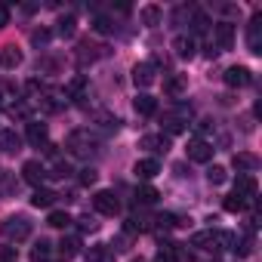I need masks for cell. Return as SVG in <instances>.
I'll return each instance as SVG.
<instances>
[{
    "label": "cell",
    "mask_w": 262,
    "mask_h": 262,
    "mask_svg": "<svg viewBox=\"0 0 262 262\" xmlns=\"http://www.w3.org/2000/svg\"><path fill=\"white\" fill-rule=\"evenodd\" d=\"M96 145H99V139L90 133V129H71L68 139H65V148H68L74 158H90V155L96 151Z\"/></svg>",
    "instance_id": "obj_1"
},
{
    "label": "cell",
    "mask_w": 262,
    "mask_h": 262,
    "mask_svg": "<svg viewBox=\"0 0 262 262\" xmlns=\"http://www.w3.org/2000/svg\"><path fill=\"white\" fill-rule=\"evenodd\" d=\"M0 234H4L7 241H13V244L28 241V237H31V222H28L25 216H10V219L0 222Z\"/></svg>",
    "instance_id": "obj_2"
},
{
    "label": "cell",
    "mask_w": 262,
    "mask_h": 262,
    "mask_svg": "<svg viewBox=\"0 0 262 262\" xmlns=\"http://www.w3.org/2000/svg\"><path fill=\"white\" fill-rule=\"evenodd\" d=\"M93 207H96V213H102V216H117V213H120V201H117L114 191H108V188H102V191L93 194Z\"/></svg>",
    "instance_id": "obj_3"
},
{
    "label": "cell",
    "mask_w": 262,
    "mask_h": 262,
    "mask_svg": "<svg viewBox=\"0 0 262 262\" xmlns=\"http://www.w3.org/2000/svg\"><path fill=\"white\" fill-rule=\"evenodd\" d=\"M222 80H225L231 90H241V86H250V83H253V74H250V68H244V65H231V68H225Z\"/></svg>",
    "instance_id": "obj_4"
},
{
    "label": "cell",
    "mask_w": 262,
    "mask_h": 262,
    "mask_svg": "<svg viewBox=\"0 0 262 262\" xmlns=\"http://www.w3.org/2000/svg\"><path fill=\"white\" fill-rule=\"evenodd\" d=\"M139 148L155 151V155H164V151L170 148V136H164V133H148V136L139 139Z\"/></svg>",
    "instance_id": "obj_5"
},
{
    "label": "cell",
    "mask_w": 262,
    "mask_h": 262,
    "mask_svg": "<svg viewBox=\"0 0 262 262\" xmlns=\"http://www.w3.org/2000/svg\"><path fill=\"white\" fill-rule=\"evenodd\" d=\"M213 34H216V50H231L234 47V25L231 22H219L213 28Z\"/></svg>",
    "instance_id": "obj_6"
},
{
    "label": "cell",
    "mask_w": 262,
    "mask_h": 262,
    "mask_svg": "<svg viewBox=\"0 0 262 262\" xmlns=\"http://www.w3.org/2000/svg\"><path fill=\"white\" fill-rule=\"evenodd\" d=\"M188 158H191L194 164H207V161L213 158V145L204 142V139H191V142H188Z\"/></svg>",
    "instance_id": "obj_7"
},
{
    "label": "cell",
    "mask_w": 262,
    "mask_h": 262,
    "mask_svg": "<svg viewBox=\"0 0 262 262\" xmlns=\"http://www.w3.org/2000/svg\"><path fill=\"white\" fill-rule=\"evenodd\" d=\"M219 244H222V231H198V234H191V247L219 250Z\"/></svg>",
    "instance_id": "obj_8"
},
{
    "label": "cell",
    "mask_w": 262,
    "mask_h": 262,
    "mask_svg": "<svg viewBox=\"0 0 262 262\" xmlns=\"http://www.w3.org/2000/svg\"><path fill=\"white\" fill-rule=\"evenodd\" d=\"M22 59H25V56H22V50H19V47H13V43L0 50V68H4V71H16V68L22 65Z\"/></svg>",
    "instance_id": "obj_9"
},
{
    "label": "cell",
    "mask_w": 262,
    "mask_h": 262,
    "mask_svg": "<svg viewBox=\"0 0 262 262\" xmlns=\"http://www.w3.org/2000/svg\"><path fill=\"white\" fill-rule=\"evenodd\" d=\"M22 148V136L16 129H0V151L4 155H16Z\"/></svg>",
    "instance_id": "obj_10"
},
{
    "label": "cell",
    "mask_w": 262,
    "mask_h": 262,
    "mask_svg": "<svg viewBox=\"0 0 262 262\" xmlns=\"http://www.w3.org/2000/svg\"><path fill=\"white\" fill-rule=\"evenodd\" d=\"M133 83L136 86H151L155 83V62H139L133 68Z\"/></svg>",
    "instance_id": "obj_11"
},
{
    "label": "cell",
    "mask_w": 262,
    "mask_h": 262,
    "mask_svg": "<svg viewBox=\"0 0 262 262\" xmlns=\"http://www.w3.org/2000/svg\"><path fill=\"white\" fill-rule=\"evenodd\" d=\"M43 176H47V170H43V164H40V161H25V167H22V179H25V182L40 185V182H43Z\"/></svg>",
    "instance_id": "obj_12"
},
{
    "label": "cell",
    "mask_w": 262,
    "mask_h": 262,
    "mask_svg": "<svg viewBox=\"0 0 262 262\" xmlns=\"http://www.w3.org/2000/svg\"><path fill=\"white\" fill-rule=\"evenodd\" d=\"M256 188H259V185H256V179H253L250 173H244V176H237V185H234V194H241V198H244V201L250 204V201L256 198Z\"/></svg>",
    "instance_id": "obj_13"
},
{
    "label": "cell",
    "mask_w": 262,
    "mask_h": 262,
    "mask_svg": "<svg viewBox=\"0 0 262 262\" xmlns=\"http://www.w3.org/2000/svg\"><path fill=\"white\" fill-rule=\"evenodd\" d=\"M25 139L31 145H47V123H37V120H28V129H25Z\"/></svg>",
    "instance_id": "obj_14"
},
{
    "label": "cell",
    "mask_w": 262,
    "mask_h": 262,
    "mask_svg": "<svg viewBox=\"0 0 262 262\" xmlns=\"http://www.w3.org/2000/svg\"><path fill=\"white\" fill-rule=\"evenodd\" d=\"M139 19H142V25H148V28H155V25H161V22H164V10H161L158 4H148V7H142V13H139Z\"/></svg>",
    "instance_id": "obj_15"
},
{
    "label": "cell",
    "mask_w": 262,
    "mask_h": 262,
    "mask_svg": "<svg viewBox=\"0 0 262 262\" xmlns=\"http://www.w3.org/2000/svg\"><path fill=\"white\" fill-rule=\"evenodd\" d=\"M259 25H262V13H256L253 16V22H250V53H262V31H259Z\"/></svg>",
    "instance_id": "obj_16"
},
{
    "label": "cell",
    "mask_w": 262,
    "mask_h": 262,
    "mask_svg": "<svg viewBox=\"0 0 262 262\" xmlns=\"http://www.w3.org/2000/svg\"><path fill=\"white\" fill-rule=\"evenodd\" d=\"M105 53H108L105 47H96V43L83 40V43H80V53H77V59H80V65H86V59H90V62H96V59H102Z\"/></svg>",
    "instance_id": "obj_17"
},
{
    "label": "cell",
    "mask_w": 262,
    "mask_h": 262,
    "mask_svg": "<svg viewBox=\"0 0 262 262\" xmlns=\"http://www.w3.org/2000/svg\"><path fill=\"white\" fill-rule=\"evenodd\" d=\"M173 53H176L179 59H191V56H194V40H191V37H185V34L173 37Z\"/></svg>",
    "instance_id": "obj_18"
},
{
    "label": "cell",
    "mask_w": 262,
    "mask_h": 262,
    "mask_svg": "<svg viewBox=\"0 0 262 262\" xmlns=\"http://www.w3.org/2000/svg\"><path fill=\"white\" fill-rule=\"evenodd\" d=\"M185 86H188V77L185 74H170L164 80V93L167 96H179V93H185Z\"/></svg>",
    "instance_id": "obj_19"
},
{
    "label": "cell",
    "mask_w": 262,
    "mask_h": 262,
    "mask_svg": "<svg viewBox=\"0 0 262 262\" xmlns=\"http://www.w3.org/2000/svg\"><path fill=\"white\" fill-rule=\"evenodd\" d=\"M158 173H161V164H158L155 158H145V161H139V164H136V176H139V179H145V182H148V179H155Z\"/></svg>",
    "instance_id": "obj_20"
},
{
    "label": "cell",
    "mask_w": 262,
    "mask_h": 262,
    "mask_svg": "<svg viewBox=\"0 0 262 262\" xmlns=\"http://www.w3.org/2000/svg\"><path fill=\"white\" fill-rule=\"evenodd\" d=\"M133 108H136V114H142V117H151L155 111H158V99H151V96H139L136 102H133Z\"/></svg>",
    "instance_id": "obj_21"
},
{
    "label": "cell",
    "mask_w": 262,
    "mask_h": 262,
    "mask_svg": "<svg viewBox=\"0 0 262 262\" xmlns=\"http://www.w3.org/2000/svg\"><path fill=\"white\" fill-rule=\"evenodd\" d=\"M234 167H237L241 173H253V170L259 167V158H256V155H247V151H237V155H234Z\"/></svg>",
    "instance_id": "obj_22"
},
{
    "label": "cell",
    "mask_w": 262,
    "mask_h": 262,
    "mask_svg": "<svg viewBox=\"0 0 262 262\" xmlns=\"http://www.w3.org/2000/svg\"><path fill=\"white\" fill-rule=\"evenodd\" d=\"M59 194L56 191H50V188H37L34 194H31V204L37 207V210H47V207H53V201H56Z\"/></svg>",
    "instance_id": "obj_23"
},
{
    "label": "cell",
    "mask_w": 262,
    "mask_h": 262,
    "mask_svg": "<svg viewBox=\"0 0 262 262\" xmlns=\"http://www.w3.org/2000/svg\"><path fill=\"white\" fill-rule=\"evenodd\" d=\"M158 188H151V185H139L136 188V204L139 207H151V204H158Z\"/></svg>",
    "instance_id": "obj_24"
},
{
    "label": "cell",
    "mask_w": 262,
    "mask_h": 262,
    "mask_svg": "<svg viewBox=\"0 0 262 262\" xmlns=\"http://www.w3.org/2000/svg\"><path fill=\"white\" fill-rule=\"evenodd\" d=\"M123 231H126V234H142V231H148V219L139 216V213H136V216H129L126 225H123Z\"/></svg>",
    "instance_id": "obj_25"
},
{
    "label": "cell",
    "mask_w": 262,
    "mask_h": 262,
    "mask_svg": "<svg viewBox=\"0 0 262 262\" xmlns=\"http://www.w3.org/2000/svg\"><path fill=\"white\" fill-rule=\"evenodd\" d=\"M86 90V77L83 74H77V77H71L68 80V86H65V96L68 99H80V93Z\"/></svg>",
    "instance_id": "obj_26"
},
{
    "label": "cell",
    "mask_w": 262,
    "mask_h": 262,
    "mask_svg": "<svg viewBox=\"0 0 262 262\" xmlns=\"http://www.w3.org/2000/svg\"><path fill=\"white\" fill-rule=\"evenodd\" d=\"M47 225H53V228H68V225H71V216H68L65 210H50Z\"/></svg>",
    "instance_id": "obj_27"
},
{
    "label": "cell",
    "mask_w": 262,
    "mask_h": 262,
    "mask_svg": "<svg viewBox=\"0 0 262 262\" xmlns=\"http://www.w3.org/2000/svg\"><path fill=\"white\" fill-rule=\"evenodd\" d=\"M59 253H62L65 259L77 256V253H80V241H77V237H62V244H59Z\"/></svg>",
    "instance_id": "obj_28"
},
{
    "label": "cell",
    "mask_w": 262,
    "mask_h": 262,
    "mask_svg": "<svg viewBox=\"0 0 262 262\" xmlns=\"http://www.w3.org/2000/svg\"><path fill=\"white\" fill-rule=\"evenodd\" d=\"M86 259H90V262H111V247H105V244H99V247H90Z\"/></svg>",
    "instance_id": "obj_29"
},
{
    "label": "cell",
    "mask_w": 262,
    "mask_h": 262,
    "mask_svg": "<svg viewBox=\"0 0 262 262\" xmlns=\"http://www.w3.org/2000/svg\"><path fill=\"white\" fill-rule=\"evenodd\" d=\"M164 126H167V133H173V136H176V133H185V120H182L179 114H167V117H164Z\"/></svg>",
    "instance_id": "obj_30"
},
{
    "label": "cell",
    "mask_w": 262,
    "mask_h": 262,
    "mask_svg": "<svg viewBox=\"0 0 262 262\" xmlns=\"http://www.w3.org/2000/svg\"><path fill=\"white\" fill-rule=\"evenodd\" d=\"M114 28H117V25H114L108 16H96V19H93V31H96V34H114Z\"/></svg>",
    "instance_id": "obj_31"
},
{
    "label": "cell",
    "mask_w": 262,
    "mask_h": 262,
    "mask_svg": "<svg viewBox=\"0 0 262 262\" xmlns=\"http://www.w3.org/2000/svg\"><path fill=\"white\" fill-rule=\"evenodd\" d=\"M40 108H43L47 114H56V111L65 108V99H59V96H43V99H40Z\"/></svg>",
    "instance_id": "obj_32"
},
{
    "label": "cell",
    "mask_w": 262,
    "mask_h": 262,
    "mask_svg": "<svg viewBox=\"0 0 262 262\" xmlns=\"http://www.w3.org/2000/svg\"><path fill=\"white\" fill-rule=\"evenodd\" d=\"M225 179H228L225 167H219V164H216V167H210V170H207V182H210V185H225Z\"/></svg>",
    "instance_id": "obj_33"
},
{
    "label": "cell",
    "mask_w": 262,
    "mask_h": 262,
    "mask_svg": "<svg viewBox=\"0 0 262 262\" xmlns=\"http://www.w3.org/2000/svg\"><path fill=\"white\" fill-rule=\"evenodd\" d=\"M74 28H77V19L74 16H62L59 19V34L62 37H74Z\"/></svg>",
    "instance_id": "obj_34"
},
{
    "label": "cell",
    "mask_w": 262,
    "mask_h": 262,
    "mask_svg": "<svg viewBox=\"0 0 262 262\" xmlns=\"http://www.w3.org/2000/svg\"><path fill=\"white\" fill-rule=\"evenodd\" d=\"M222 207H225V210H228V213H241V210H247V201H244V198H241V194H228V198H225V204H222Z\"/></svg>",
    "instance_id": "obj_35"
},
{
    "label": "cell",
    "mask_w": 262,
    "mask_h": 262,
    "mask_svg": "<svg viewBox=\"0 0 262 262\" xmlns=\"http://www.w3.org/2000/svg\"><path fill=\"white\" fill-rule=\"evenodd\" d=\"M50 250H53L50 241H37V247H34V253H31V262H43V259L50 256Z\"/></svg>",
    "instance_id": "obj_36"
},
{
    "label": "cell",
    "mask_w": 262,
    "mask_h": 262,
    "mask_svg": "<svg viewBox=\"0 0 262 262\" xmlns=\"http://www.w3.org/2000/svg\"><path fill=\"white\" fill-rule=\"evenodd\" d=\"M207 28H210V19H207L204 13H194V16H191V31H194V34H204Z\"/></svg>",
    "instance_id": "obj_37"
},
{
    "label": "cell",
    "mask_w": 262,
    "mask_h": 262,
    "mask_svg": "<svg viewBox=\"0 0 262 262\" xmlns=\"http://www.w3.org/2000/svg\"><path fill=\"white\" fill-rule=\"evenodd\" d=\"M7 111H10V117H19V120H28V105L25 102H13V105H7Z\"/></svg>",
    "instance_id": "obj_38"
},
{
    "label": "cell",
    "mask_w": 262,
    "mask_h": 262,
    "mask_svg": "<svg viewBox=\"0 0 262 262\" xmlns=\"http://www.w3.org/2000/svg\"><path fill=\"white\" fill-rule=\"evenodd\" d=\"M50 176H53V179H68V176H71V164H68V161H56Z\"/></svg>",
    "instance_id": "obj_39"
},
{
    "label": "cell",
    "mask_w": 262,
    "mask_h": 262,
    "mask_svg": "<svg viewBox=\"0 0 262 262\" xmlns=\"http://www.w3.org/2000/svg\"><path fill=\"white\" fill-rule=\"evenodd\" d=\"M158 262H179V253H176V247H173V244H167V247L158 253Z\"/></svg>",
    "instance_id": "obj_40"
},
{
    "label": "cell",
    "mask_w": 262,
    "mask_h": 262,
    "mask_svg": "<svg viewBox=\"0 0 262 262\" xmlns=\"http://www.w3.org/2000/svg\"><path fill=\"white\" fill-rule=\"evenodd\" d=\"M50 37H53V34H50L47 28H37V31L31 34V43H34V47H47V43H50Z\"/></svg>",
    "instance_id": "obj_41"
},
{
    "label": "cell",
    "mask_w": 262,
    "mask_h": 262,
    "mask_svg": "<svg viewBox=\"0 0 262 262\" xmlns=\"http://www.w3.org/2000/svg\"><path fill=\"white\" fill-rule=\"evenodd\" d=\"M155 222H158V228H176V225H179V219H176L173 213H161Z\"/></svg>",
    "instance_id": "obj_42"
},
{
    "label": "cell",
    "mask_w": 262,
    "mask_h": 262,
    "mask_svg": "<svg viewBox=\"0 0 262 262\" xmlns=\"http://www.w3.org/2000/svg\"><path fill=\"white\" fill-rule=\"evenodd\" d=\"M16 259H19L16 247H0V262H16Z\"/></svg>",
    "instance_id": "obj_43"
},
{
    "label": "cell",
    "mask_w": 262,
    "mask_h": 262,
    "mask_svg": "<svg viewBox=\"0 0 262 262\" xmlns=\"http://www.w3.org/2000/svg\"><path fill=\"white\" fill-rule=\"evenodd\" d=\"M234 253H237V256H250V253H253V241H241V244H234Z\"/></svg>",
    "instance_id": "obj_44"
},
{
    "label": "cell",
    "mask_w": 262,
    "mask_h": 262,
    "mask_svg": "<svg viewBox=\"0 0 262 262\" xmlns=\"http://www.w3.org/2000/svg\"><path fill=\"white\" fill-rule=\"evenodd\" d=\"M96 176H99V173H96L93 167H86V170L80 173V182H83V185H93V182H96Z\"/></svg>",
    "instance_id": "obj_45"
},
{
    "label": "cell",
    "mask_w": 262,
    "mask_h": 262,
    "mask_svg": "<svg viewBox=\"0 0 262 262\" xmlns=\"http://www.w3.org/2000/svg\"><path fill=\"white\" fill-rule=\"evenodd\" d=\"M40 90H43V83H40L37 77H31V80L25 83V93H31V96H34V93H40Z\"/></svg>",
    "instance_id": "obj_46"
},
{
    "label": "cell",
    "mask_w": 262,
    "mask_h": 262,
    "mask_svg": "<svg viewBox=\"0 0 262 262\" xmlns=\"http://www.w3.org/2000/svg\"><path fill=\"white\" fill-rule=\"evenodd\" d=\"M7 25H10V7L0 4V28H7Z\"/></svg>",
    "instance_id": "obj_47"
},
{
    "label": "cell",
    "mask_w": 262,
    "mask_h": 262,
    "mask_svg": "<svg viewBox=\"0 0 262 262\" xmlns=\"http://www.w3.org/2000/svg\"><path fill=\"white\" fill-rule=\"evenodd\" d=\"M80 228H83V231H93V228H96L93 216H83V219H80Z\"/></svg>",
    "instance_id": "obj_48"
},
{
    "label": "cell",
    "mask_w": 262,
    "mask_h": 262,
    "mask_svg": "<svg viewBox=\"0 0 262 262\" xmlns=\"http://www.w3.org/2000/svg\"><path fill=\"white\" fill-rule=\"evenodd\" d=\"M43 155H47V158H56V145H53V142H47V145H43Z\"/></svg>",
    "instance_id": "obj_49"
},
{
    "label": "cell",
    "mask_w": 262,
    "mask_h": 262,
    "mask_svg": "<svg viewBox=\"0 0 262 262\" xmlns=\"http://www.w3.org/2000/svg\"><path fill=\"white\" fill-rule=\"evenodd\" d=\"M198 129H201V133H210L213 123H210V120H201V123H198Z\"/></svg>",
    "instance_id": "obj_50"
},
{
    "label": "cell",
    "mask_w": 262,
    "mask_h": 262,
    "mask_svg": "<svg viewBox=\"0 0 262 262\" xmlns=\"http://www.w3.org/2000/svg\"><path fill=\"white\" fill-rule=\"evenodd\" d=\"M136 262H142V259H136Z\"/></svg>",
    "instance_id": "obj_51"
}]
</instances>
